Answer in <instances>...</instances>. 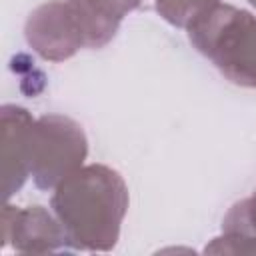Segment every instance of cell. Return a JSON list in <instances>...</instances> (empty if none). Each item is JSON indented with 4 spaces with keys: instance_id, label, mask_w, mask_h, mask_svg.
Segmentation results:
<instances>
[{
    "instance_id": "4",
    "label": "cell",
    "mask_w": 256,
    "mask_h": 256,
    "mask_svg": "<svg viewBox=\"0 0 256 256\" xmlns=\"http://www.w3.org/2000/svg\"><path fill=\"white\" fill-rule=\"evenodd\" d=\"M26 40L48 60H64L84 46L66 2H50L32 12L26 22Z\"/></svg>"
},
{
    "instance_id": "5",
    "label": "cell",
    "mask_w": 256,
    "mask_h": 256,
    "mask_svg": "<svg viewBox=\"0 0 256 256\" xmlns=\"http://www.w3.org/2000/svg\"><path fill=\"white\" fill-rule=\"evenodd\" d=\"M218 0H156V10L174 26H188Z\"/></svg>"
},
{
    "instance_id": "6",
    "label": "cell",
    "mask_w": 256,
    "mask_h": 256,
    "mask_svg": "<svg viewBox=\"0 0 256 256\" xmlns=\"http://www.w3.org/2000/svg\"><path fill=\"white\" fill-rule=\"evenodd\" d=\"M230 214L236 216V218H242V220L250 222L254 226V230H256V194L250 200H244L238 206H234V210Z\"/></svg>"
},
{
    "instance_id": "7",
    "label": "cell",
    "mask_w": 256,
    "mask_h": 256,
    "mask_svg": "<svg viewBox=\"0 0 256 256\" xmlns=\"http://www.w3.org/2000/svg\"><path fill=\"white\" fill-rule=\"evenodd\" d=\"M250 4H252V6H256V0H250Z\"/></svg>"
},
{
    "instance_id": "1",
    "label": "cell",
    "mask_w": 256,
    "mask_h": 256,
    "mask_svg": "<svg viewBox=\"0 0 256 256\" xmlns=\"http://www.w3.org/2000/svg\"><path fill=\"white\" fill-rule=\"evenodd\" d=\"M52 206L68 242L78 248L108 250L118 240L128 192L116 170L92 164L74 170L58 184Z\"/></svg>"
},
{
    "instance_id": "2",
    "label": "cell",
    "mask_w": 256,
    "mask_h": 256,
    "mask_svg": "<svg viewBox=\"0 0 256 256\" xmlns=\"http://www.w3.org/2000/svg\"><path fill=\"white\" fill-rule=\"evenodd\" d=\"M188 36L234 84L256 86V16L216 2L188 24Z\"/></svg>"
},
{
    "instance_id": "3",
    "label": "cell",
    "mask_w": 256,
    "mask_h": 256,
    "mask_svg": "<svg viewBox=\"0 0 256 256\" xmlns=\"http://www.w3.org/2000/svg\"><path fill=\"white\" fill-rule=\"evenodd\" d=\"M86 158L82 128L62 116H44L32 124L28 168L38 188L48 190L78 170Z\"/></svg>"
}]
</instances>
